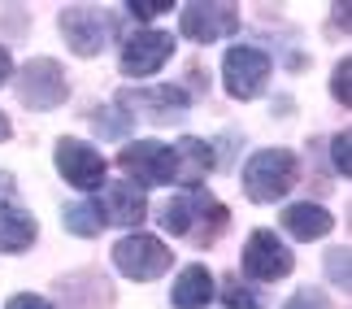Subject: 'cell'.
<instances>
[{
	"mask_svg": "<svg viewBox=\"0 0 352 309\" xmlns=\"http://www.w3.org/2000/svg\"><path fill=\"white\" fill-rule=\"evenodd\" d=\"M226 222H231V213H226L222 200H213L205 187H183L179 196H170L166 205H161V226H166L170 235H183L192 239V244H213Z\"/></svg>",
	"mask_w": 352,
	"mask_h": 309,
	"instance_id": "1",
	"label": "cell"
},
{
	"mask_svg": "<svg viewBox=\"0 0 352 309\" xmlns=\"http://www.w3.org/2000/svg\"><path fill=\"white\" fill-rule=\"evenodd\" d=\"M300 179V161H296L292 149H261L243 161V192L256 205H274L296 187Z\"/></svg>",
	"mask_w": 352,
	"mask_h": 309,
	"instance_id": "2",
	"label": "cell"
},
{
	"mask_svg": "<svg viewBox=\"0 0 352 309\" xmlns=\"http://www.w3.org/2000/svg\"><path fill=\"white\" fill-rule=\"evenodd\" d=\"M118 166L126 179H135V187H166V183H179V157H174L170 144L161 140H135L118 153Z\"/></svg>",
	"mask_w": 352,
	"mask_h": 309,
	"instance_id": "3",
	"label": "cell"
},
{
	"mask_svg": "<svg viewBox=\"0 0 352 309\" xmlns=\"http://www.w3.org/2000/svg\"><path fill=\"white\" fill-rule=\"evenodd\" d=\"M113 266H118V275L135 279V284H148V279H161L170 270V248L148 231H131L113 244Z\"/></svg>",
	"mask_w": 352,
	"mask_h": 309,
	"instance_id": "4",
	"label": "cell"
},
{
	"mask_svg": "<svg viewBox=\"0 0 352 309\" xmlns=\"http://www.w3.org/2000/svg\"><path fill=\"white\" fill-rule=\"evenodd\" d=\"M222 83L235 100H256L270 83V52L252 44H235L222 57Z\"/></svg>",
	"mask_w": 352,
	"mask_h": 309,
	"instance_id": "5",
	"label": "cell"
},
{
	"mask_svg": "<svg viewBox=\"0 0 352 309\" xmlns=\"http://www.w3.org/2000/svg\"><path fill=\"white\" fill-rule=\"evenodd\" d=\"M70 96V83H65V70L52 57H31L18 74V100L26 109H57Z\"/></svg>",
	"mask_w": 352,
	"mask_h": 309,
	"instance_id": "6",
	"label": "cell"
},
{
	"mask_svg": "<svg viewBox=\"0 0 352 309\" xmlns=\"http://www.w3.org/2000/svg\"><path fill=\"white\" fill-rule=\"evenodd\" d=\"M57 26H61L65 44H70L78 57H96L113 35V18L104 9H91V5H65Z\"/></svg>",
	"mask_w": 352,
	"mask_h": 309,
	"instance_id": "7",
	"label": "cell"
},
{
	"mask_svg": "<svg viewBox=\"0 0 352 309\" xmlns=\"http://www.w3.org/2000/svg\"><path fill=\"white\" fill-rule=\"evenodd\" d=\"M179 26L192 44H213V39H226L239 31V5H226V0H209V5H183L179 13Z\"/></svg>",
	"mask_w": 352,
	"mask_h": 309,
	"instance_id": "8",
	"label": "cell"
},
{
	"mask_svg": "<svg viewBox=\"0 0 352 309\" xmlns=\"http://www.w3.org/2000/svg\"><path fill=\"white\" fill-rule=\"evenodd\" d=\"M292 248L283 244L274 231H252L248 244H243V275L256 279V284H278V279L292 275Z\"/></svg>",
	"mask_w": 352,
	"mask_h": 309,
	"instance_id": "9",
	"label": "cell"
},
{
	"mask_svg": "<svg viewBox=\"0 0 352 309\" xmlns=\"http://www.w3.org/2000/svg\"><path fill=\"white\" fill-rule=\"evenodd\" d=\"M113 105H118V109H126L131 118L140 114L144 122H179V114L192 105V96H187L183 87L166 83V87H135V92H122Z\"/></svg>",
	"mask_w": 352,
	"mask_h": 309,
	"instance_id": "10",
	"label": "cell"
},
{
	"mask_svg": "<svg viewBox=\"0 0 352 309\" xmlns=\"http://www.w3.org/2000/svg\"><path fill=\"white\" fill-rule=\"evenodd\" d=\"M170 57H174V35L170 31H135L126 44H122L118 65H122L126 78H148V74H157Z\"/></svg>",
	"mask_w": 352,
	"mask_h": 309,
	"instance_id": "11",
	"label": "cell"
},
{
	"mask_svg": "<svg viewBox=\"0 0 352 309\" xmlns=\"http://www.w3.org/2000/svg\"><path fill=\"white\" fill-rule=\"evenodd\" d=\"M57 170L78 192H96V187H104V170L109 166L87 140H57Z\"/></svg>",
	"mask_w": 352,
	"mask_h": 309,
	"instance_id": "12",
	"label": "cell"
},
{
	"mask_svg": "<svg viewBox=\"0 0 352 309\" xmlns=\"http://www.w3.org/2000/svg\"><path fill=\"white\" fill-rule=\"evenodd\" d=\"M104 226H140L148 213V196L135 183H104V196L96 200Z\"/></svg>",
	"mask_w": 352,
	"mask_h": 309,
	"instance_id": "13",
	"label": "cell"
},
{
	"mask_svg": "<svg viewBox=\"0 0 352 309\" xmlns=\"http://www.w3.org/2000/svg\"><path fill=\"white\" fill-rule=\"evenodd\" d=\"M213 288H218V284H213V275L200 262H192V266H183V270H179V279H174L170 305L174 309H209Z\"/></svg>",
	"mask_w": 352,
	"mask_h": 309,
	"instance_id": "14",
	"label": "cell"
},
{
	"mask_svg": "<svg viewBox=\"0 0 352 309\" xmlns=\"http://www.w3.org/2000/svg\"><path fill=\"white\" fill-rule=\"evenodd\" d=\"M283 231H287L292 239H322V235H331V226H335V218H331V209H322V205H309V200H300V205H287L283 209Z\"/></svg>",
	"mask_w": 352,
	"mask_h": 309,
	"instance_id": "15",
	"label": "cell"
},
{
	"mask_svg": "<svg viewBox=\"0 0 352 309\" xmlns=\"http://www.w3.org/2000/svg\"><path fill=\"white\" fill-rule=\"evenodd\" d=\"M35 235H39V226L31 213L22 205H13V200H0V253H26L35 244Z\"/></svg>",
	"mask_w": 352,
	"mask_h": 309,
	"instance_id": "16",
	"label": "cell"
},
{
	"mask_svg": "<svg viewBox=\"0 0 352 309\" xmlns=\"http://www.w3.org/2000/svg\"><path fill=\"white\" fill-rule=\"evenodd\" d=\"M174 157H179V183L183 187H200V179L218 166V157H213V144L196 140V136H183L174 144Z\"/></svg>",
	"mask_w": 352,
	"mask_h": 309,
	"instance_id": "17",
	"label": "cell"
},
{
	"mask_svg": "<svg viewBox=\"0 0 352 309\" xmlns=\"http://www.w3.org/2000/svg\"><path fill=\"white\" fill-rule=\"evenodd\" d=\"M61 222H65V231H74V235H83V239L104 231V218H100L96 200H74V205H65L61 209Z\"/></svg>",
	"mask_w": 352,
	"mask_h": 309,
	"instance_id": "18",
	"label": "cell"
},
{
	"mask_svg": "<svg viewBox=\"0 0 352 309\" xmlns=\"http://www.w3.org/2000/svg\"><path fill=\"white\" fill-rule=\"evenodd\" d=\"M91 127L100 131V140H126L131 127H135V118L126 109H118V105H109V109H96V114H91Z\"/></svg>",
	"mask_w": 352,
	"mask_h": 309,
	"instance_id": "19",
	"label": "cell"
},
{
	"mask_svg": "<svg viewBox=\"0 0 352 309\" xmlns=\"http://www.w3.org/2000/svg\"><path fill=\"white\" fill-rule=\"evenodd\" d=\"M213 292H222V305H226V309H261L256 292L243 284L239 275H226V279H222V288H213Z\"/></svg>",
	"mask_w": 352,
	"mask_h": 309,
	"instance_id": "20",
	"label": "cell"
},
{
	"mask_svg": "<svg viewBox=\"0 0 352 309\" xmlns=\"http://www.w3.org/2000/svg\"><path fill=\"white\" fill-rule=\"evenodd\" d=\"M348 78H352V61L344 57L340 65H335V74H331V96L340 100L344 109H348V105H352V87H348Z\"/></svg>",
	"mask_w": 352,
	"mask_h": 309,
	"instance_id": "21",
	"label": "cell"
},
{
	"mask_svg": "<svg viewBox=\"0 0 352 309\" xmlns=\"http://www.w3.org/2000/svg\"><path fill=\"white\" fill-rule=\"evenodd\" d=\"M283 309H331V301H327V292H318V288H300Z\"/></svg>",
	"mask_w": 352,
	"mask_h": 309,
	"instance_id": "22",
	"label": "cell"
},
{
	"mask_svg": "<svg viewBox=\"0 0 352 309\" xmlns=\"http://www.w3.org/2000/svg\"><path fill=\"white\" fill-rule=\"evenodd\" d=\"M348 131H340V136H331V166L335 170H340L344 174V179H348V174H352V161H348Z\"/></svg>",
	"mask_w": 352,
	"mask_h": 309,
	"instance_id": "23",
	"label": "cell"
},
{
	"mask_svg": "<svg viewBox=\"0 0 352 309\" xmlns=\"http://www.w3.org/2000/svg\"><path fill=\"white\" fill-rule=\"evenodd\" d=\"M327 275H331V284L348 288V248H331L327 253Z\"/></svg>",
	"mask_w": 352,
	"mask_h": 309,
	"instance_id": "24",
	"label": "cell"
},
{
	"mask_svg": "<svg viewBox=\"0 0 352 309\" xmlns=\"http://www.w3.org/2000/svg\"><path fill=\"white\" fill-rule=\"evenodd\" d=\"M126 13L131 18H157V13H170V5L166 0H131Z\"/></svg>",
	"mask_w": 352,
	"mask_h": 309,
	"instance_id": "25",
	"label": "cell"
},
{
	"mask_svg": "<svg viewBox=\"0 0 352 309\" xmlns=\"http://www.w3.org/2000/svg\"><path fill=\"white\" fill-rule=\"evenodd\" d=\"M5 309H52L44 297H31V292H18V297H9Z\"/></svg>",
	"mask_w": 352,
	"mask_h": 309,
	"instance_id": "26",
	"label": "cell"
},
{
	"mask_svg": "<svg viewBox=\"0 0 352 309\" xmlns=\"http://www.w3.org/2000/svg\"><path fill=\"white\" fill-rule=\"evenodd\" d=\"M9 74H13V57H9V48H0V87L9 83Z\"/></svg>",
	"mask_w": 352,
	"mask_h": 309,
	"instance_id": "27",
	"label": "cell"
},
{
	"mask_svg": "<svg viewBox=\"0 0 352 309\" xmlns=\"http://www.w3.org/2000/svg\"><path fill=\"white\" fill-rule=\"evenodd\" d=\"M9 136H13V127H9V118L0 114V140H9Z\"/></svg>",
	"mask_w": 352,
	"mask_h": 309,
	"instance_id": "28",
	"label": "cell"
},
{
	"mask_svg": "<svg viewBox=\"0 0 352 309\" xmlns=\"http://www.w3.org/2000/svg\"><path fill=\"white\" fill-rule=\"evenodd\" d=\"M0 179H5V174H0Z\"/></svg>",
	"mask_w": 352,
	"mask_h": 309,
	"instance_id": "29",
	"label": "cell"
}]
</instances>
